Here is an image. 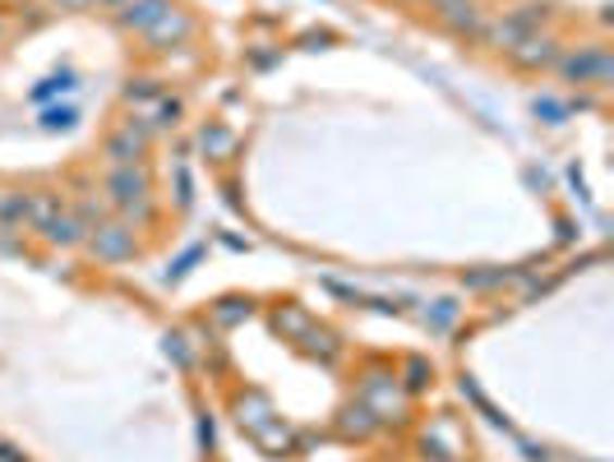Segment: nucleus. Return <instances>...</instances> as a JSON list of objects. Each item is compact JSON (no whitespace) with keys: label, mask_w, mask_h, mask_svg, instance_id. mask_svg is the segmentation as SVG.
Listing matches in <instances>:
<instances>
[{"label":"nucleus","mask_w":614,"mask_h":462,"mask_svg":"<svg viewBox=\"0 0 614 462\" xmlns=\"http://www.w3.org/2000/svg\"><path fill=\"white\" fill-rule=\"evenodd\" d=\"M560 70L568 74V80H578V84H587L591 74H597V84H605L610 80V56H605V47H582V51L564 56Z\"/></svg>","instance_id":"nucleus-1"},{"label":"nucleus","mask_w":614,"mask_h":462,"mask_svg":"<svg viewBox=\"0 0 614 462\" xmlns=\"http://www.w3.org/2000/svg\"><path fill=\"white\" fill-rule=\"evenodd\" d=\"M513 61L523 70H536V65H550L554 61V37H523V42L513 47Z\"/></svg>","instance_id":"nucleus-2"},{"label":"nucleus","mask_w":614,"mask_h":462,"mask_svg":"<svg viewBox=\"0 0 614 462\" xmlns=\"http://www.w3.org/2000/svg\"><path fill=\"white\" fill-rule=\"evenodd\" d=\"M111 190H116V204H144L148 199V177L139 171V177H134V171H116V177H111Z\"/></svg>","instance_id":"nucleus-3"},{"label":"nucleus","mask_w":614,"mask_h":462,"mask_svg":"<svg viewBox=\"0 0 614 462\" xmlns=\"http://www.w3.org/2000/svg\"><path fill=\"white\" fill-rule=\"evenodd\" d=\"M144 153V134H134V125L125 130V134H116V139H111V158L116 162H134Z\"/></svg>","instance_id":"nucleus-4"},{"label":"nucleus","mask_w":614,"mask_h":462,"mask_svg":"<svg viewBox=\"0 0 614 462\" xmlns=\"http://www.w3.org/2000/svg\"><path fill=\"white\" fill-rule=\"evenodd\" d=\"M162 14H167V0H144L139 14H125V24L130 28H148V24H158Z\"/></svg>","instance_id":"nucleus-5"}]
</instances>
